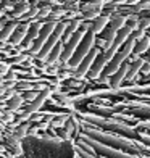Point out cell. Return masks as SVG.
Listing matches in <instances>:
<instances>
[{
  "label": "cell",
  "instance_id": "obj_1",
  "mask_svg": "<svg viewBox=\"0 0 150 158\" xmlns=\"http://www.w3.org/2000/svg\"><path fill=\"white\" fill-rule=\"evenodd\" d=\"M94 44H95V32L92 29H89L87 32L84 34L81 44L77 45V48H76V52L73 53V56L69 58V61H68L69 66H77V64L84 60V56L87 55L92 48H94Z\"/></svg>",
  "mask_w": 150,
  "mask_h": 158
},
{
  "label": "cell",
  "instance_id": "obj_2",
  "mask_svg": "<svg viewBox=\"0 0 150 158\" xmlns=\"http://www.w3.org/2000/svg\"><path fill=\"white\" fill-rule=\"evenodd\" d=\"M66 26L68 23H56V27H55V31L50 34V37L47 39V42L44 44V47H42L39 50V53H37V58L39 60H47V56L50 55V52H52V48L58 44L60 39H61V35L65 34V29H66Z\"/></svg>",
  "mask_w": 150,
  "mask_h": 158
},
{
  "label": "cell",
  "instance_id": "obj_3",
  "mask_svg": "<svg viewBox=\"0 0 150 158\" xmlns=\"http://www.w3.org/2000/svg\"><path fill=\"white\" fill-rule=\"evenodd\" d=\"M55 27H56V21H50V23H47V24H42L39 35L35 37V40L32 42V45L29 47L31 53H35V55L39 53V50L44 47V44L47 42V39L50 37V34L55 31Z\"/></svg>",
  "mask_w": 150,
  "mask_h": 158
},
{
  "label": "cell",
  "instance_id": "obj_4",
  "mask_svg": "<svg viewBox=\"0 0 150 158\" xmlns=\"http://www.w3.org/2000/svg\"><path fill=\"white\" fill-rule=\"evenodd\" d=\"M84 31H76L73 35L69 37V40L65 44V48H63V53H61V56H60V60L61 61H69V58L73 56V53L76 52V48H77V45L81 44V40H82V37H84Z\"/></svg>",
  "mask_w": 150,
  "mask_h": 158
},
{
  "label": "cell",
  "instance_id": "obj_5",
  "mask_svg": "<svg viewBox=\"0 0 150 158\" xmlns=\"http://www.w3.org/2000/svg\"><path fill=\"white\" fill-rule=\"evenodd\" d=\"M97 55H98V50H97V48H92L90 52L84 56V60L76 66L77 76H82V74H85V73H89V69H90V66H92V63H94V60L97 58Z\"/></svg>",
  "mask_w": 150,
  "mask_h": 158
},
{
  "label": "cell",
  "instance_id": "obj_6",
  "mask_svg": "<svg viewBox=\"0 0 150 158\" xmlns=\"http://www.w3.org/2000/svg\"><path fill=\"white\" fill-rule=\"evenodd\" d=\"M48 95H50V90H48V89H44V90L40 92V94H37V97L32 100V103L27 106V110H26V113L23 114V118L26 119L27 116H29V114H32V113H35V111H39V108H40L42 105H44V102L47 100Z\"/></svg>",
  "mask_w": 150,
  "mask_h": 158
},
{
  "label": "cell",
  "instance_id": "obj_7",
  "mask_svg": "<svg viewBox=\"0 0 150 158\" xmlns=\"http://www.w3.org/2000/svg\"><path fill=\"white\" fill-rule=\"evenodd\" d=\"M29 26H31L29 23H23V24H18V26H16L15 32H13L11 37H10V40H11L13 45H18V44H21V42L24 40L27 31H29Z\"/></svg>",
  "mask_w": 150,
  "mask_h": 158
},
{
  "label": "cell",
  "instance_id": "obj_8",
  "mask_svg": "<svg viewBox=\"0 0 150 158\" xmlns=\"http://www.w3.org/2000/svg\"><path fill=\"white\" fill-rule=\"evenodd\" d=\"M106 63H108V61L105 60L103 55H97V58L94 60V63H92V66H90V69H89V76H90L92 79L98 77V74L103 71V68H105Z\"/></svg>",
  "mask_w": 150,
  "mask_h": 158
},
{
  "label": "cell",
  "instance_id": "obj_9",
  "mask_svg": "<svg viewBox=\"0 0 150 158\" xmlns=\"http://www.w3.org/2000/svg\"><path fill=\"white\" fill-rule=\"evenodd\" d=\"M40 27H42V23H34V24L29 26V31H27L26 37L23 40V45L24 47H31L32 45V42L35 40V37H37L39 32H40Z\"/></svg>",
  "mask_w": 150,
  "mask_h": 158
},
{
  "label": "cell",
  "instance_id": "obj_10",
  "mask_svg": "<svg viewBox=\"0 0 150 158\" xmlns=\"http://www.w3.org/2000/svg\"><path fill=\"white\" fill-rule=\"evenodd\" d=\"M131 34H132V29H131V27L127 26V24H126L124 27H121V29L116 32V37H115V42H113V45H115L116 48H119L127 39L131 37Z\"/></svg>",
  "mask_w": 150,
  "mask_h": 158
},
{
  "label": "cell",
  "instance_id": "obj_11",
  "mask_svg": "<svg viewBox=\"0 0 150 158\" xmlns=\"http://www.w3.org/2000/svg\"><path fill=\"white\" fill-rule=\"evenodd\" d=\"M127 71H129V64H127V63H123V64H121V66L118 68L116 73L111 74V84L115 85V87H118V85L121 84V81H123V79H126Z\"/></svg>",
  "mask_w": 150,
  "mask_h": 158
},
{
  "label": "cell",
  "instance_id": "obj_12",
  "mask_svg": "<svg viewBox=\"0 0 150 158\" xmlns=\"http://www.w3.org/2000/svg\"><path fill=\"white\" fill-rule=\"evenodd\" d=\"M110 23V18L108 16H105V15H98L97 18H94V21H92V26H90V29L94 31L95 34L98 32H102L105 29V26Z\"/></svg>",
  "mask_w": 150,
  "mask_h": 158
},
{
  "label": "cell",
  "instance_id": "obj_13",
  "mask_svg": "<svg viewBox=\"0 0 150 158\" xmlns=\"http://www.w3.org/2000/svg\"><path fill=\"white\" fill-rule=\"evenodd\" d=\"M144 61H145L144 58H137V56H135V61H134L132 64H129V71H127V74H126V79H127V81H132V79L137 76V73H140Z\"/></svg>",
  "mask_w": 150,
  "mask_h": 158
},
{
  "label": "cell",
  "instance_id": "obj_14",
  "mask_svg": "<svg viewBox=\"0 0 150 158\" xmlns=\"http://www.w3.org/2000/svg\"><path fill=\"white\" fill-rule=\"evenodd\" d=\"M150 47V35H144L142 39H139L135 42V47H134V53L135 56L140 55V53H145Z\"/></svg>",
  "mask_w": 150,
  "mask_h": 158
},
{
  "label": "cell",
  "instance_id": "obj_15",
  "mask_svg": "<svg viewBox=\"0 0 150 158\" xmlns=\"http://www.w3.org/2000/svg\"><path fill=\"white\" fill-rule=\"evenodd\" d=\"M63 48H65V45L61 44V42H58L53 48H52V52H50V55L47 56V61L52 64V63H55V61H58L60 60V56H61V53H63Z\"/></svg>",
  "mask_w": 150,
  "mask_h": 158
},
{
  "label": "cell",
  "instance_id": "obj_16",
  "mask_svg": "<svg viewBox=\"0 0 150 158\" xmlns=\"http://www.w3.org/2000/svg\"><path fill=\"white\" fill-rule=\"evenodd\" d=\"M16 26H18V24H16V23H13V21H11V23H8V24H5V26H3V29L0 31V40H2V42L8 40V39L11 37V34L15 32Z\"/></svg>",
  "mask_w": 150,
  "mask_h": 158
},
{
  "label": "cell",
  "instance_id": "obj_17",
  "mask_svg": "<svg viewBox=\"0 0 150 158\" xmlns=\"http://www.w3.org/2000/svg\"><path fill=\"white\" fill-rule=\"evenodd\" d=\"M79 24H81V21H77V19H74L73 23H69V24L66 26V29H65V34H63V39H65V40L68 42L71 35H73V34L77 31V27H79Z\"/></svg>",
  "mask_w": 150,
  "mask_h": 158
},
{
  "label": "cell",
  "instance_id": "obj_18",
  "mask_svg": "<svg viewBox=\"0 0 150 158\" xmlns=\"http://www.w3.org/2000/svg\"><path fill=\"white\" fill-rule=\"evenodd\" d=\"M126 21H127L126 16H115L110 21V27H111V29H115V31H119L121 27L126 26Z\"/></svg>",
  "mask_w": 150,
  "mask_h": 158
},
{
  "label": "cell",
  "instance_id": "obj_19",
  "mask_svg": "<svg viewBox=\"0 0 150 158\" xmlns=\"http://www.w3.org/2000/svg\"><path fill=\"white\" fill-rule=\"evenodd\" d=\"M31 6L27 5L26 2H23V3H18L16 6H15V10H13V16L15 18H18V16H23V15H26L27 13V10H29Z\"/></svg>",
  "mask_w": 150,
  "mask_h": 158
},
{
  "label": "cell",
  "instance_id": "obj_20",
  "mask_svg": "<svg viewBox=\"0 0 150 158\" xmlns=\"http://www.w3.org/2000/svg\"><path fill=\"white\" fill-rule=\"evenodd\" d=\"M23 98L24 97H19V95H15L13 98H10L8 100V110H18L21 102H23Z\"/></svg>",
  "mask_w": 150,
  "mask_h": 158
},
{
  "label": "cell",
  "instance_id": "obj_21",
  "mask_svg": "<svg viewBox=\"0 0 150 158\" xmlns=\"http://www.w3.org/2000/svg\"><path fill=\"white\" fill-rule=\"evenodd\" d=\"M27 127H29V124H27V123H24L23 126H18V127H16V132H15V134H16V137H18V139H19V137H23V135L26 134Z\"/></svg>",
  "mask_w": 150,
  "mask_h": 158
},
{
  "label": "cell",
  "instance_id": "obj_22",
  "mask_svg": "<svg viewBox=\"0 0 150 158\" xmlns=\"http://www.w3.org/2000/svg\"><path fill=\"white\" fill-rule=\"evenodd\" d=\"M139 27L140 29H148L150 27V18H142L139 21Z\"/></svg>",
  "mask_w": 150,
  "mask_h": 158
},
{
  "label": "cell",
  "instance_id": "obj_23",
  "mask_svg": "<svg viewBox=\"0 0 150 158\" xmlns=\"http://www.w3.org/2000/svg\"><path fill=\"white\" fill-rule=\"evenodd\" d=\"M140 73H144V74H150V60H145L144 64H142V69H140Z\"/></svg>",
  "mask_w": 150,
  "mask_h": 158
},
{
  "label": "cell",
  "instance_id": "obj_24",
  "mask_svg": "<svg viewBox=\"0 0 150 158\" xmlns=\"http://www.w3.org/2000/svg\"><path fill=\"white\" fill-rule=\"evenodd\" d=\"M48 13H50V6H44L42 10H39V15H37V16H39V18H45Z\"/></svg>",
  "mask_w": 150,
  "mask_h": 158
},
{
  "label": "cell",
  "instance_id": "obj_25",
  "mask_svg": "<svg viewBox=\"0 0 150 158\" xmlns=\"http://www.w3.org/2000/svg\"><path fill=\"white\" fill-rule=\"evenodd\" d=\"M35 97H37L35 92H26V94H24V98H27V100H34Z\"/></svg>",
  "mask_w": 150,
  "mask_h": 158
},
{
  "label": "cell",
  "instance_id": "obj_26",
  "mask_svg": "<svg viewBox=\"0 0 150 158\" xmlns=\"http://www.w3.org/2000/svg\"><path fill=\"white\" fill-rule=\"evenodd\" d=\"M73 126H74V121L73 119H68V123H66V132L73 131Z\"/></svg>",
  "mask_w": 150,
  "mask_h": 158
},
{
  "label": "cell",
  "instance_id": "obj_27",
  "mask_svg": "<svg viewBox=\"0 0 150 158\" xmlns=\"http://www.w3.org/2000/svg\"><path fill=\"white\" fill-rule=\"evenodd\" d=\"M5 21H6V19H3V18H0V31L3 29V26H5Z\"/></svg>",
  "mask_w": 150,
  "mask_h": 158
},
{
  "label": "cell",
  "instance_id": "obj_28",
  "mask_svg": "<svg viewBox=\"0 0 150 158\" xmlns=\"http://www.w3.org/2000/svg\"><path fill=\"white\" fill-rule=\"evenodd\" d=\"M63 121H65V119H56L55 123H53V126H61V123H63Z\"/></svg>",
  "mask_w": 150,
  "mask_h": 158
},
{
  "label": "cell",
  "instance_id": "obj_29",
  "mask_svg": "<svg viewBox=\"0 0 150 158\" xmlns=\"http://www.w3.org/2000/svg\"><path fill=\"white\" fill-rule=\"evenodd\" d=\"M147 60H150V47H148V50H147Z\"/></svg>",
  "mask_w": 150,
  "mask_h": 158
},
{
  "label": "cell",
  "instance_id": "obj_30",
  "mask_svg": "<svg viewBox=\"0 0 150 158\" xmlns=\"http://www.w3.org/2000/svg\"><path fill=\"white\" fill-rule=\"evenodd\" d=\"M3 16V10H0V18H2Z\"/></svg>",
  "mask_w": 150,
  "mask_h": 158
},
{
  "label": "cell",
  "instance_id": "obj_31",
  "mask_svg": "<svg viewBox=\"0 0 150 158\" xmlns=\"http://www.w3.org/2000/svg\"><path fill=\"white\" fill-rule=\"evenodd\" d=\"M116 2H123V0H116Z\"/></svg>",
  "mask_w": 150,
  "mask_h": 158
},
{
  "label": "cell",
  "instance_id": "obj_32",
  "mask_svg": "<svg viewBox=\"0 0 150 158\" xmlns=\"http://www.w3.org/2000/svg\"><path fill=\"white\" fill-rule=\"evenodd\" d=\"M145 2H148V3H150V0H145Z\"/></svg>",
  "mask_w": 150,
  "mask_h": 158
},
{
  "label": "cell",
  "instance_id": "obj_33",
  "mask_svg": "<svg viewBox=\"0 0 150 158\" xmlns=\"http://www.w3.org/2000/svg\"><path fill=\"white\" fill-rule=\"evenodd\" d=\"M148 32H150V27H148Z\"/></svg>",
  "mask_w": 150,
  "mask_h": 158
}]
</instances>
